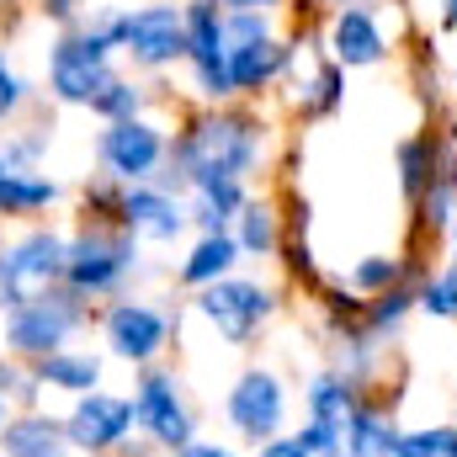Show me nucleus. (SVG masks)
I'll return each instance as SVG.
<instances>
[{
  "instance_id": "nucleus-21",
  "label": "nucleus",
  "mask_w": 457,
  "mask_h": 457,
  "mask_svg": "<svg viewBox=\"0 0 457 457\" xmlns=\"http://www.w3.org/2000/svg\"><path fill=\"white\" fill-rule=\"evenodd\" d=\"M293 91H298V102H293L298 122H330L345 107V70L330 54H314L303 80H293Z\"/></svg>"
},
{
  "instance_id": "nucleus-29",
  "label": "nucleus",
  "mask_w": 457,
  "mask_h": 457,
  "mask_svg": "<svg viewBox=\"0 0 457 457\" xmlns=\"http://www.w3.org/2000/svg\"><path fill=\"white\" fill-rule=\"evenodd\" d=\"M415 309H420L426 320H436V325H457V266L453 261L431 266V271L415 282Z\"/></svg>"
},
{
  "instance_id": "nucleus-45",
  "label": "nucleus",
  "mask_w": 457,
  "mask_h": 457,
  "mask_svg": "<svg viewBox=\"0 0 457 457\" xmlns=\"http://www.w3.org/2000/svg\"><path fill=\"white\" fill-rule=\"evenodd\" d=\"M5 5H32V0H5Z\"/></svg>"
},
{
  "instance_id": "nucleus-7",
  "label": "nucleus",
  "mask_w": 457,
  "mask_h": 457,
  "mask_svg": "<svg viewBox=\"0 0 457 457\" xmlns=\"http://www.w3.org/2000/svg\"><path fill=\"white\" fill-rule=\"evenodd\" d=\"M122 64L133 75H165L176 64H187V16L181 0H144L122 11V43H117Z\"/></svg>"
},
{
  "instance_id": "nucleus-37",
  "label": "nucleus",
  "mask_w": 457,
  "mask_h": 457,
  "mask_svg": "<svg viewBox=\"0 0 457 457\" xmlns=\"http://www.w3.org/2000/svg\"><path fill=\"white\" fill-rule=\"evenodd\" d=\"M255 457H314V453H309V442H303L298 431H282V436H271L266 447H255Z\"/></svg>"
},
{
  "instance_id": "nucleus-8",
  "label": "nucleus",
  "mask_w": 457,
  "mask_h": 457,
  "mask_svg": "<svg viewBox=\"0 0 457 457\" xmlns=\"http://www.w3.org/2000/svg\"><path fill=\"white\" fill-rule=\"evenodd\" d=\"M165 165H170V128L160 117L102 122V133H96V170L112 176L117 187L160 181Z\"/></svg>"
},
{
  "instance_id": "nucleus-36",
  "label": "nucleus",
  "mask_w": 457,
  "mask_h": 457,
  "mask_svg": "<svg viewBox=\"0 0 457 457\" xmlns=\"http://www.w3.org/2000/svg\"><path fill=\"white\" fill-rule=\"evenodd\" d=\"M277 37V16L266 11H228V43H261Z\"/></svg>"
},
{
  "instance_id": "nucleus-19",
  "label": "nucleus",
  "mask_w": 457,
  "mask_h": 457,
  "mask_svg": "<svg viewBox=\"0 0 457 457\" xmlns=\"http://www.w3.org/2000/svg\"><path fill=\"white\" fill-rule=\"evenodd\" d=\"M239 261H245V250H239V239H234V234H197V239L187 245L181 266H176V287L203 293V287H213V282L234 277V271H239Z\"/></svg>"
},
{
  "instance_id": "nucleus-40",
  "label": "nucleus",
  "mask_w": 457,
  "mask_h": 457,
  "mask_svg": "<svg viewBox=\"0 0 457 457\" xmlns=\"http://www.w3.org/2000/svg\"><path fill=\"white\" fill-rule=\"evenodd\" d=\"M436 27L442 32H457V0H436Z\"/></svg>"
},
{
  "instance_id": "nucleus-1",
  "label": "nucleus",
  "mask_w": 457,
  "mask_h": 457,
  "mask_svg": "<svg viewBox=\"0 0 457 457\" xmlns=\"http://www.w3.org/2000/svg\"><path fill=\"white\" fill-rule=\"evenodd\" d=\"M271 154V122L266 112L245 107V102H224V107H192L176 117L170 133V165H165V187L187 192L203 176H239L255 181V170Z\"/></svg>"
},
{
  "instance_id": "nucleus-30",
  "label": "nucleus",
  "mask_w": 457,
  "mask_h": 457,
  "mask_svg": "<svg viewBox=\"0 0 457 457\" xmlns=\"http://www.w3.org/2000/svg\"><path fill=\"white\" fill-rule=\"evenodd\" d=\"M0 149H5V170H43V160H48V149H54V117L5 133Z\"/></svg>"
},
{
  "instance_id": "nucleus-48",
  "label": "nucleus",
  "mask_w": 457,
  "mask_h": 457,
  "mask_svg": "<svg viewBox=\"0 0 457 457\" xmlns=\"http://www.w3.org/2000/svg\"><path fill=\"white\" fill-rule=\"evenodd\" d=\"M453 457H457V447H453Z\"/></svg>"
},
{
  "instance_id": "nucleus-11",
  "label": "nucleus",
  "mask_w": 457,
  "mask_h": 457,
  "mask_svg": "<svg viewBox=\"0 0 457 457\" xmlns=\"http://www.w3.org/2000/svg\"><path fill=\"white\" fill-rule=\"evenodd\" d=\"M176 325H181V314L160 309L154 298H133V293H122V298H112L102 309V341H107V351L117 361H133L138 372L160 361V351L170 345Z\"/></svg>"
},
{
  "instance_id": "nucleus-27",
  "label": "nucleus",
  "mask_w": 457,
  "mask_h": 457,
  "mask_svg": "<svg viewBox=\"0 0 457 457\" xmlns=\"http://www.w3.org/2000/svg\"><path fill=\"white\" fill-rule=\"evenodd\" d=\"M160 102V91L144 80V75H133V70H122L112 86H107V96L91 107L96 122H128V117H149V107Z\"/></svg>"
},
{
  "instance_id": "nucleus-35",
  "label": "nucleus",
  "mask_w": 457,
  "mask_h": 457,
  "mask_svg": "<svg viewBox=\"0 0 457 457\" xmlns=\"http://www.w3.org/2000/svg\"><path fill=\"white\" fill-rule=\"evenodd\" d=\"M91 11H96V0H32V21H43V27H54V32L80 27Z\"/></svg>"
},
{
  "instance_id": "nucleus-10",
  "label": "nucleus",
  "mask_w": 457,
  "mask_h": 457,
  "mask_svg": "<svg viewBox=\"0 0 457 457\" xmlns=\"http://www.w3.org/2000/svg\"><path fill=\"white\" fill-rule=\"evenodd\" d=\"M361 399H367V388H356L341 367L309 372V383H303V426H298L309 453L345 457V431H351V415H356Z\"/></svg>"
},
{
  "instance_id": "nucleus-32",
  "label": "nucleus",
  "mask_w": 457,
  "mask_h": 457,
  "mask_svg": "<svg viewBox=\"0 0 457 457\" xmlns=\"http://www.w3.org/2000/svg\"><path fill=\"white\" fill-rule=\"evenodd\" d=\"M277 261L287 266V277H293V287H298V293H309V298H314V293L325 287V271H320V261H314V245H309V234H287Z\"/></svg>"
},
{
  "instance_id": "nucleus-41",
  "label": "nucleus",
  "mask_w": 457,
  "mask_h": 457,
  "mask_svg": "<svg viewBox=\"0 0 457 457\" xmlns=\"http://www.w3.org/2000/svg\"><path fill=\"white\" fill-rule=\"evenodd\" d=\"M303 11H341V5H367V0H298Z\"/></svg>"
},
{
  "instance_id": "nucleus-15",
  "label": "nucleus",
  "mask_w": 457,
  "mask_h": 457,
  "mask_svg": "<svg viewBox=\"0 0 457 457\" xmlns=\"http://www.w3.org/2000/svg\"><path fill=\"white\" fill-rule=\"evenodd\" d=\"M122 228L138 245H181L192 234V208L187 192L165 187V181H144L122 192Z\"/></svg>"
},
{
  "instance_id": "nucleus-16",
  "label": "nucleus",
  "mask_w": 457,
  "mask_h": 457,
  "mask_svg": "<svg viewBox=\"0 0 457 457\" xmlns=\"http://www.w3.org/2000/svg\"><path fill=\"white\" fill-rule=\"evenodd\" d=\"M133 426H138L133 399H122V394H86V399H75V410L64 420V436H70L75 453L107 457V453L128 447Z\"/></svg>"
},
{
  "instance_id": "nucleus-13",
  "label": "nucleus",
  "mask_w": 457,
  "mask_h": 457,
  "mask_svg": "<svg viewBox=\"0 0 457 457\" xmlns=\"http://www.w3.org/2000/svg\"><path fill=\"white\" fill-rule=\"evenodd\" d=\"M133 415H138V431L149 436V447H160V453H181V447L197 442V420H192L181 378L170 367H144L138 372V383H133Z\"/></svg>"
},
{
  "instance_id": "nucleus-18",
  "label": "nucleus",
  "mask_w": 457,
  "mask_h": 457,
  "mask_svg": "<svg viewBox=\"0 0 457 457\" xmlns=\"http://www.w3.org/2000/svg\"><path fill=\"white\" fill-rule=\"evenodd\" d=\"M255 197L250 181L239 176H203L187 187V208H192V234H234V219L245 213V203Z\"/></svg>"
},
{
  "instance_id": "nucleus-28",
  "label": "nucleus",
  "mask_w": 457,
  "mask_h": 457,
  "mask_svg": "<svg viewBox=\"0 0 457 457\" xmlns=\"http://www.w3.org/2000/svg\"><path fill=\"white\" fill-rule=\"evenodd\" d=\"M415 314H420V309H415V282H404V287H394V293L367 298V330H372L383 345H399L404 325H410Z\"/></svg>"
},
{
  "instance_id": "nucleus-17",
  "label": "nucleus",
  "mask_w": 457,
  "mask_h": 457,
  "mask_svg": "<svg viewBox=\"0 0 457 457\" xmlns=\"http://www.w3.org/2000/svg\"><path fill=\"white\" fill-rule=\"evenodd\" d=\"M457 149V128L447 122L442 133L436 128H426V133H404L399 144H394V181H399V197H404V208H415L436 181H442V170H447V154Z\"/></svg>"
},
{
  "instance_id": "nucleus-31",
  "label": "nucleus",
  "mask_w": 457,
  "mask_h": 457,
  "mask_svg": "<svg viewBox=\"0 0 457 457\" xmlns=\"http://www.w3.org/2000/svg\"><path fill=\"white\" fill-rule=\"evenodd\" d=\"M122 192L128 187H117L112 176H86L80 181V224H112L122 228Z\"/></svg>"
},
{
  "instance_id": "nucleus-26",
  "label": "nucleus",
  "mask_w": 457,
  "mask_h": 457,
  "mask_svg": "<svg viewBox=\"0 0 457 457\" xmlns=\"http://www.w3.org/2000/svg\"><path fill=\"white\" fill-rule=\"evenodd\" d=\"M37 383L86 399V394L102 388V356H96V351H54V356L37 361Z\"/></svg>"
},
{
  "instance_id": "nucleus-4",
  "label": "nucleus",
  "mask_w": 457,
  "mask_h": 457,
  "mask_svg": "<svg viewBox=\"0 0 457 457\" xmlns=\"http://www.w3.org/2000/svg\"><path fill=\"white\" fill-rule=\"evenodd\" d=\"M70 234L54 224H27L21 234L0 239V303L21 309L32 298H48L64 287Z\"/></svg>"
},
{
  "instance_id": "nucleus-2",
  "label": "nucleus",
  "mask_w": 457,
  "mask_h": 457,
  "mask_svg": "<svg viewBox=\"0 0 457 457\" xmlns=\"http://www.w3.org/2000/svg\"><path fill=\"white\" fill-rule=\"evenodd\" d=\"M122 75V59L107 37H96L91 27H70V32H54L48 43V64H43V86H48V102L54 107H96Z\"/></svg>"
},
{
  "instance_id": "nucleus-33",
  "label": "nucleus",
  "mask_w": 457,
  "mask_h": 457,
  "mask_svg": "<svg viewBox=\"0 0 457 457\" xmlns=\"http://www.w3.org/2000/svg\"><path fill=\"white\" fill-rule=\"evenodd\" d=\"M453 447H457V426L442 420V426H415V431H404L399 447H394V457H453Z\"/></svg>"
},
{
  "instance_id": "nucleus-12",
  "label": "nucleus",
  "mask_w": 457,
  "mask_h": 457,
  "mask_svg": "<svg viewBox=\"0 0 457 457\" xmlns=\"http://www.w3.org/2000/svg\"><path fill=\"white\" fill-rule=\"evenodd\" d=\"M224 415L250 447H266L271 436H282V431H287V415H293V394H287L282 372H271V367H245V372L234 378V388L224 394Z\"/></svg>"
},
{
  "instance_id": "nucleus-47",
  "label": "nucleus",
  "mask_w": 457,
  "mask_h": 457,
  "mask_svg": "<svg viewBox=\"0 0 457 457\" xmlns=\"http://www.w3.org/2000/svg\"><path fill=\"white\" fill-rule=\"evenodd\" d=\"M0 11H5V0H0Z\"/></svg>"
},
{
  "instance_id": "nucleus-49",
  "label": "nucleus",
  "mask_w": 457,
  "mask_h": 457,
  "mask_svg": "<svg viewBox=\"0 0 457 457\" xmlns=\"http://www.w3.org/2000/svg\"><path fill=\"white\" fill-rule=\"evenodd\" d=\"M0 309H5V303H0Z\"/></svg>"
},
{
  "instance_id": "nucleus-34",
  "label": "nucleus",
  "mask_w": 457,
  "mask_h": 457,
  "mask_svg": "<svg viewBox=\"0 0 457 457\" xmlns=\"http://www.w3.org/2000/svg\"><path fill=\"white\" fill-rule=\"evenodd\" d=\"M27 107H32V80L16 70L11 48L0 43V122H16Z\"/></svg>"
},
{
  "instance_id": "nucleus-25",
  "label": "nucleus",
  "mask_w": 457,
  "mask_h": 457,
  "mask_svg": "<svg viewBox=\"0 0 457 457\" xmlns=\"http://www.w3.org/2000/svg\"><path fill=\"white\" fill-rule=\"evenodd\" d=\"M0 447H5V457H75L70 436H64V420H48V415L5 420Z\"/></svg>"
},
{
  "instance_id": "nucleus-24",
  "label": "nucleus",
  "mask_w": 457,
  "mask_h": 457,
  "mask_svg": "<svg viewBox=\"0 0 457 457\" xmlns=\"http://www.w3.org/2000/svg\"><path fill=\"white\" fill-rule=\"evenodd\" d=\"M345 282H351L361 298H378V293H394V287H404V282H420V266H415L404 250H367V255L351 261Z\"/></svg>"
},
{
  "instance_id": "nucleus-22",
  "label": "nucleus",
  "mask_w": 457,
  "mask_h": 457,
  "mask_svg": "<svg viewBox=\"0 0 457 457\" xmlns=\"http://www.w3.org/2000/svg\"><path fill=\"white\" fill-rule=\"evenodd\" d=\"M399 436H404V426H399V415H394V399L367 394V399L356 404V415H351L345 457H394Z\"/></svg>"
},
{
  "instance_id": "nucleus-44",
  "label": "nucleus",
  "mask_w": 457,
  "mask_h": 457,
  "mask_svg": "<svg viewBox=\"0 0 457 457\" xmlns=\"http://www.w3.org/2000/svg\"><path fill=\"white\" fill-rule=\"evenodd\" d=\"M0 176H5V149H0Z\"/></svg>"
},
{
  "instance_id": "nucleus-5",
  "label": "nucleus",
  "mask_w": 457,
  "mask_h": 457,
  "mask_svg": "<svg viewBox=\"0 0 457 457\" xmlns=\"http://www.w3.org/2000/svg\"><path fill=\"white\" fill-rule=\"evenodd\" d=\"M192 314H197L224 345H239V351H245V345L282 314V293H277L271 282H261V277L234 271L224 282L192 293Z\"/></svg>"
},
{
  "instance_id": "nucleus-38",
  "label": "nucleus",
  "mask_w": 457,
  "mask_h": 457,
  "mask_svg": "<svg viewBox=\"0 0 457 457\" xmlns=\"http://www.w3.org/2000/svg\"><path fill=\"white\" fill-rule=\"evenodd\" d=\"M224 11H266V16H282V11H293V0H224Z\"/></svg>"
},
{
  "instance_id": "nucleus-42",
  "label": "nucleus",
  "mask_w": 457,
  "mask_h": 457,
  "mask_svg": "<svg viewBox=\"0 0 457 457\" xmlns=\"http://www.w3.org/2000/svg\"><path fill=\"white\" fill-rule=\"evenodd\" d=\"M447 261L457 266V228H453V239H447Z\"/></svg>"
},
{
  "instance_id": "nucleus-14",
  "label": "nucleus",
  "mask_w": 457,
  "mask_h": 457,
  "mask_svg": "<svg viewBox=\"0 0 457 457\" xmlns=\"http://www.w3.org/2000/svg\"><path fill=\"white\" fill-rule=\"evenodd\" d=\"M325 54L341 64L345 75L351 70H378L388 64L394 54V32L383 27V5L367 0V5H341L325 16Z\"/></svg>"
},
{
  "instance_id": "nucleus-46",
  "label": "nucleus",
  "mask_w": 457,
  "mask_h": 457,
  "mask_svg": "<svg viewBox=\"0 0 457 457\" xmlns=\"http://www.w3.org/2000/svg\"><path fill=\"white\" fill-rule=\"evenodd\" d=\"M453 96H457V70H453Z\"/></svg>"
},
{
  "instance_id": "nucleus-20",
  "label": "nucleus",
  "mask_w": 457,
  "mask_h": 457,
  "mask_svg": "<svg viewBox=\"0 0 457 457\" xmlns=\"http://www.w3.org/2000/svg\"><path fill=\"white\" fill-rule=\"evenodd\" d=\"M59 203H64L59 176H43V170H5L0 176V219L5 224H32Z\"/></svg>"
},
{
  "instance_id": "nucleus-43",
  "label": "nucleus",
  "mask_w": 457,
  "mask_h": 457,
  "mask_svg": "<svg viewBox=\"0 0 457 457\" xmlns=\"http://www.w3.org/2000/svg\"><path fill=\"white\" fill-rule=\"evenodd\" d=\"M0 426H5V394H0Z\"/></svg>"
},
{
  "instance_id": "nucleus-39",
  "label": "nucleus",
  "mask_w": 457,
  "mask_h": 457,
  "mask_svg": "<svg viewBox=\"0 0 457 457\" xmlns=\"http://www.w3.org/2000/svg\"><path fill=\"white\" fill-rule=\"evenodd\" d=\"M176 457H239V453H234V447H224V442H203V436H197L192 447H181Z\"/></svg>"
},
{
  "instance_id": "nucleus-3",
  "label": "nucleus",
  "mask_w": 457,
  "mask_h": 457,
  "mask_svg": "<svg viewBox=\"0 0 457 457\" xmlns=\"http://www.w3.org/2000/svg\"><path fill=\"white\" fill-rule=\"evenodd\" d=\"M144 271V245L112 224H75L70 228V261H64V287L91 298H122V287Z\"/></svg>"
},
{
  "instance_id": "nucleus-9",
  "label": "nucleus",
  "mask_w": 457,
  "mask_h": 457,
  "mask_svg": "<svg viewBox=\"0 0 457 457\" xmlns=\"http://www.w3.org/2000/svg\"><path fill=\"white\" fill-rule=\"evenodd\" d=\"M91 325V303L70 287L32 298L21 309H5V345L27 361H43L54 351H70V336H80Z\"/></svg>"
},
{
  "instance_id": "nucleus-23",
  "label": "nucleus",
  "mask_w": 457,
  "mask_h": 457,
  "mask_svg": "<svg viewBox=\"0 0 457 457\" xmlns=\"http://www.w3.org/2000/svg\"><path fill=\"white\" fill-rule=\"evenodd\" d=\"M234 239L245 250V261H277L282 255V239H287V219H282V203L271 192H255L245 203V213L234 219Z\"/></svg>"
},
{
  "instance_id": "nucleus-6",
  "label": "nucleus",
  "mask_w": 457,
  "mask_h": 457,
  "mask_svg": "<svg viewBox=\"0 0 457 457\" xmlns=\"http://www.w3.org/2000/svg\"><path fill=\"white\" fill-rule=\"evenodd\" d=\"M187 16V86L203 107L239 102L234 75H228V11L224 0H181Z\"/></svg>"
}]
</instances>
